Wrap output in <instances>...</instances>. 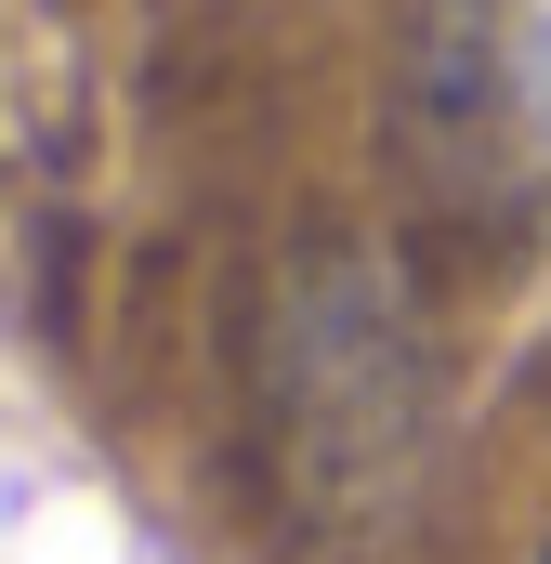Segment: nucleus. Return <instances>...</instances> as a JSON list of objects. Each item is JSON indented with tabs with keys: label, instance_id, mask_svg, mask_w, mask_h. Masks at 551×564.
Instances as JSON below:
<instances>
[{
	"label": "nucleus",
	"instance_id": "f257e3e1",
	"mask_svg": "<svg viewBox=\"0 0 551 564\" xmlns=\"http://www.w3.org/2000/svg\"><path fill=\"white\" fill-rule=\"evenodd\" d=\"M539 564H551V552H539Z\"/></svg>",
	"mask_w": 551,
	"mask_h": 564
}]
</instances>
